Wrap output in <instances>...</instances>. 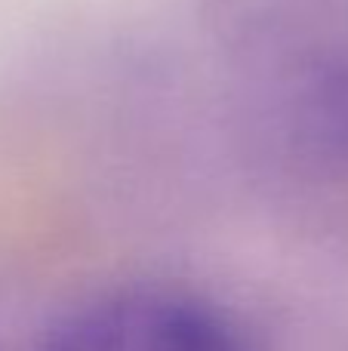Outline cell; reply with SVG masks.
<instances>
[{
  "label": "cell",
  "mask_w": 348,
  "mask_h": 351,
  "mask_svg": "<svg viewBox=\"0 0 348 351\" xmlns=\"http://www.w3.org/2000/svg\"><path fill=\"white\" fill-rule=\"evenodd\" d=\"M37 351H250L216 305L139 287L84 302L49 327Z\"/></svg>",
  "instance_id": "obj_1"
},
{
  "label": "cell",
  "mask_w": 348,
  "mask_h": 351,
  "mask_svg": "<svg viewBox=\"0 0 348 351\" xmlns=\"http://www.w3.org/2000/svg\"><path fill=\"white\" fill-rule=\"evenodd\" d=\"M302 96L308 139L330 158L348 160V62L321 65Z\"/></svg>",
  "instance_id": "obj_2"
}]
</instances>
